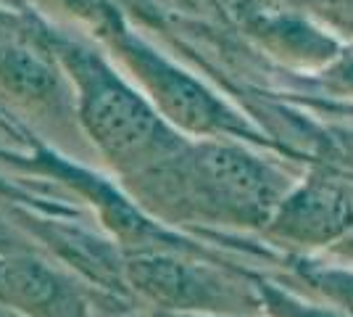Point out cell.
Segmentation results:
<instances>
[{
  "mask_svg": "<svg viewBox=\"0 0 353 317\" xmlns=\"http://www.w3.org/2000/svg\"><path fill=\"white\" fill-rule=\"evenodd\" d=\"M16 246H14V238H11V233L6 230V227L0 225V254H11Z\"/></svg>",
  "mask_w": 353,
  "mask_h": 317,
  "instance_id": "obj_7",
  "label": "cell"
},
{
  "mask_svg": "<svg viewBox=\"0 0 353 317\" xmlns=\"http://www.w3.org/2000/svg\"><path fill=\"white\" fill-rule=\"evenodd\" d=\"M293 222L306 233H332L345 222V204L330 191L306 193V198L293 206Z\"/></svg>",
  "mask_w": 353,
  "mask_h": 317,
  "instance_id": "obj_6",
  "label": "cell"
},
{
  "mask_svg": "<svg viewBox=\"0 0 353 317\" xmlns=\"http://www.w3.org/2000/svg\"><path fill=\"white\" fill-rule=\"evenodd\" d=\"M0 296L45 317H82L72 291L53 272L30 259H0Z\"/></svg>",
  "mask_w": 353,
  "mask_h": 317,
  "instance_id": "obj_5",
  "label": "cell"
},
{
  "mask_svg": "<svg viewBox=\"0 0 353 317\" xmlns=\"http://www.w3.org/2000/svg\"><path fill=\"white\" fill-rule=\"evenodd\" d=\"M77 85V114L95 146L124 169H145L169 159L174 135L143 95L119 79L95 53L69 40H48Z\"/></svg>",
  "mask_w": 353,
  "mask_h": 317,
  "instance_id": "obj_1",
  "label": "cell"
},
{
  "mask_svg": "<svg viewBox=\"0 0 353 317\" xmlns=\"http://www.w3.org/2000/svg\"><path fill=\"white\" fill-rule=\"evenodd\" d=\"M121 56L130 61L137 77L145 82L148 93L156 98L166 117L179 122L182 127L195 130V133H208V130H221L230 127L232 119L224 111V106L211 98V93L203 90L195 79L179 72L169 61L156 56L148 46L132 37H119Z\"/></svg>",
  "mask_w": 353,
  "mask_h": 317,
  "instance_id": "obj_2",
  "label": "cell"
},
{
  "mask_svg": "<svg viewBox=\"0 0 353 317\" xmlns=\"http://www.w3.org/2000/svg\"><path fill=\"white\" fill-rule=\"evenodd\" d=\"M192 180L216 201L240 211H261L274 201V182L253 159L232 148L206 146L192 153Z\"/></svg>",
  "mask_w": 353,
  "mask_h": 317,
  "instance_id": "obj_4",
  "label": "cell"
},
{
  "mask_svg": "<svg viewBox=\"0 0 353 317\" xmlns=\"http://www.w3.org/2000/svg\"><path fill=\"white\" fill-rule=\"evenodd\" d=\"M56 53L50 43L0 11V88L32 106L63 104Z\"/></svg>",
  "mask_w": 353,
  "mask_h": 317,
  "instance_id": "obj_3",
  "label": "cell"
}]
</instances>
